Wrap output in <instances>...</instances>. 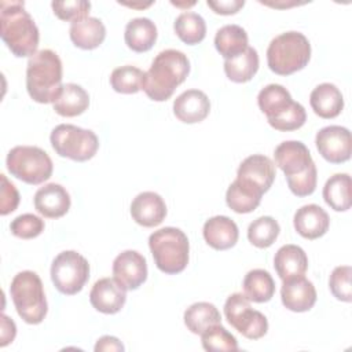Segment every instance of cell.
Instances as JSON below:
<instances>
[{
	"mask_svg": "<svg viewBox=\"0 0 352 352\" xmlns=\"http://www.w3.org/2000/svg\"><path fill=\"white\" fill-rule=\"evenodd\" d=\"M190 73V60L179 50L161 51L144 73L142 89L155 102L168 100Z\"/></svg>",
	"mask_w": 352,
	"mask_h": 352,
	"instance_id": "cell-1",
	"label": "cell"
},
{
	"mask_svg": "<svg viewBox=\"0 0 352 352\" xmlns=\"http://www.w3.org/2000/svg\"><path fill=\"white\" fill-rule=\"evenodd\" d=\"M0 34L8 50L18 58L33 56L38 47V29L25 10L23 1L0 3Z\"/></svg>",
	"mask_w": 352,
	"mask_h": 352,
	"instance_id": "cell-2",
	"label": "cell"
},
{
	"mask_svg": "<svg viewBox=\"0 0 352 352\" xmlns=\"http://www.w3.org/2000/svg\"><path fill=\"white\" fill-rule=\"evenodd\" d=\"M62 60L52 50H40L29 58L26 89L37 103H54L62 91Z\"/></svg>",
	"mask_w": 352,
	"mask_h": 352,
	"instance_id": "cell-3",
	"label": "cell"
},
{
	"mask_svg": "<svg viewBox=\"0 0 352 352\" xmlns=\"http://www.w3.org/2000/svg\"><path fill=\"white\" fill-rule=\"evenodd\" d=\"M257 103L267 116L268 124L276 131H296L307 121L304 106L294 102L290 92L280 84L264 87L257 95Z\"/></svg>",
	"mask_w": 352,
	"mask_h": 352,
	"instance_id": "cell-4",
	"label": "cell"
},
{
	"mask_svg": "<svg viewBox=\"0 0 352 352\" xmlns=\"http://www.w3.org/2000/svg\"><path fill=\"white\" fill-rule=\"evenodd\" d=\"M311 58V44L300 32H286L271 40L267 48L268 67L279 76L304 69Z\"/></svg>",
	"mask_w": 352,
	"mask_h": 352,
	"instance_id": "cell-5",
	"label": "cell"
},
{
	"mask_svg": "<svg viewBox=\"0 0 352 352\" xmlns=\"http://www.w3.org/2000/svg\"><path fill=\"white\" fill-rule=\"evenodd\" d=\"M148 246L157 268L164 274H179L188 264L190 243L180 228L164 227L154 231L148 236Z\"/></svg>",
	"mask_w": 352,
	"mask_h": 352,
	"instance_id": "cell-6",
	"label": "cell"
},
{
	"mask_svg": "<svg viewBox=\"0 0 352 352\" xmlns=\"http://www.w3.org/2000/svg\"><path fill=\"white\" fill-rule=\"evenodd\" d=\"M10 294L18 315L29 324L44 320L48 305L40 276L33 271H21L11 280Z\"/></svg>",
	"mask_w": 352,
	"mask_h": 352,
	"instance_id": "cell-7",
	"label": "cell"
},
{
	"mask_svg": "<svg viewBox=\"0 0 352 352\" xmlns=\"http://www.w3.org/2000/svg\"><path fill=\"white\" fill-rule=\"evenodd\" d=\"M7 169L16 179L28 184H41L52 175L50 155L36 146H16L7 154Z\"/></svg>",
	"mask_w": 352,
	"mask_h": 352,
	"instance_id": "cell-8",
	"label": "cell"
},
{
	"mask_svg": "<svg viewBox=\"0 0 352 352\" xmlns=\"http://www.w3.org/2000/svg\"><path fill=\"white\" fill-rule=\"evenodd\" d=\"M50 140L58 155L77 162L91 160L99 148V139L95 132L72 124H60L55 126Z\"/></svg>",
	"mask_w": 352,
	"mask_h": 352,
	"instance_id": "cell-9",
	"label": "cell"
},
{
	"mask_svg": "<svg viewBox=\"0 0 352 352\" xmlns=\"http://www.w3.org/2000/svg\"><path fill=\"white\" fill-rule=\"evenodd\" d=\"M88 279L89 264L80 253L65 250L54 258L51 265V280L62 294H77Z\"/></svg>",
	"mask_w": 352,
	"mask_h": 352,
	"instance_id": "cell-10",
	"label": "cell"
},
{
	"mask_svg": "<svg viewBox=\"0 0 352 352\" xmlns=\"http://www.w3.org/2000/svg\"><path fill=\"white\" fill-rule=\"evenodd\" d=\"M224 315L228 323L249 340H258L267 334V318L253 309L250 300L242 293H234L226 300Z\"/></svg>",
	"mask_w": 352,
	"mask_h": 352,
	"instance_id": "cell-11",
	"label": "cell"
},
{
	"mask_svg": "<svg viewBox=\"0 0 352 352\" xmlns=\"http://www.w3.org/2000/svg\"><path fill=\"white\" fill-rule=\"evenodd\" d=\"M319 154L331 164H341L351 158L352 140L348 128L329 125L322 128L315 138Z\"/></svg>",
	"mask_w": 352,
	"mask_h": 352,
	"instance_id": "cell-12",
	"label": "cell"
},
{
	"mask_svg": "<svg viewBox=\"0 0 352 352\" xmlns=\"http://www.w3.org/2000/svg\"><path fill=\"white\" fill-rule=\"evenodd\" d=\"M275 165L285 173L286 179L301 175L315 166L308 147L298 140L282 142L274 151Z\"/></svg>",
	"mask_w": 352,
	"mask_h": 352,
	"instance_id": "cell-13",
	"label": "cell"
},
{
	"mask_svg": "<svg viewBox=\"0 0 352 352\" xmlns=\"http://www.w3.org/2000/svg\"><path fill=\"white\" fill-rule=\"evenodd\" d=\"M114 278L126 289L136 290L147 279V263L136 250H124L113 261Z\"/></svg>",
	"mask_w": 352,
	"mask_h": 352,
	"instance_id": "cell-14",
	"label": "cell"
},
{
	"mask_svg": "<svg viewBox=\"0 0 352 352\" xmlns=\"http://www.w3.org/2000/svg\"><path fill=\"white\" fill-rule=\"evenodd\" d=\"M89 301L96 311L113 315L124 307L126 301V289L116 278H102L92 286Z\"/></svg>",
	"mask_w": 352,
	"mask_h": 352,
	"instance_id": "cell-15",
	"label": "cell"
},
{
	"mask_svg": "<svg viewBox=\"0 0 352 352\" xmlns=\"http://www.w3.org/2000/svg\"><path fill=\"white\" fill-rule=\"evenodd\" d=\"M131 216L139 226L147 228L155 227L161 224L166 216L165 201L154 191H143L133 198Z\"/></svg>",
	"mask_w": 352,
	"mask_h": 352,
	"instance_id": "cell-16",
	"label": "cell"
},
{
	"mask_svg": "<svg viewBox=\"0 0 352 352\" xmlns=\"http://www.w3.org/2000/svg\"><path fill=\"white\" fill-rule=\"evenodd\" d=\"M282 304L293 312L309 311L316 302V290L305 276L283 280L280 289Z\"/></svg>",
	"mask_w": 352,
	"mask_h": 352,
	"instance_id": "cell-17",
	"label": "cell"
},
{
	"mask_svg": "<svg viewBox=\"0 0 352 352\" xmlns=\"http://www.w3.org/2000/svg\"><path fill=\"white\" fill-rule=\"evenodd\" d=\"M34 208L44 217L59 219L70 209V195L60 184L48 183L36 191Z\"/></svg>",
	"mask_w": 352,
	"mask_h": 352,
	"instance_id": "cell-18",
	"label": "cell"
},
{
	"mask_svg": "<svg viewBox=\"0 0 352 352\" xmlns=\"http://www.w3.org/2000/svg\"><path fill=\"white\" fill-rule=\"evenodd\" d=\"M210 111V102L205 92L199 89H187L173 102L175 117L186 124L204 121Z\"/></svg>",
	"mask_w": 352,
	"mask_h": 352,
	"instance_id": "cell-19",
	"label": "cell"
},
{
	"mask_svg": "<svg viewBox=\"0 0 352 352\" xmlns=\"http://www.w3.org/2000/svg\"><path fill=\"white\" fill-rule=\"evenodd\" d=\"M293 224L296 231L305 239L323 236L330 226L329 214L316 204L304 205L294 213Z\"/></svg>",
	"mask_w": 352,
	"mask_h": 352,
	"instance_id": "cell-20",
	"label": "cell"
},
{
	"mask_svg": "<svg viewBox=\"0 0 352 352\" xmlns=\"http://www.w3.org/2000/svg\"><path fill=\"white\" fill-rule=\"evenodd\" d=\"M275 164L271 158L263 154H253L246 157L236 172L238 179L248 180L261 188L264 192L270 190L275 180Z\"/></svg>",
	"mask_w": 352,
	"mask_h": 352,
	"instance_id": "cell-21",
	"label": "cell"
},
{
	"mask_svg": "<svg viewBox=\"0 0 352 352\" xmlns=\"http://www.w3.org/2000/svg\"><path fill=\"white\" fill-rule=\"evenodd\" d=\"M204 238L206 243L216 250L232 248L239 236L238 226L227 216H214L204 224Z\"/></svg>",
	"mask_w": 352,
	"mask_h": 352,
	"instance_id": "cell-22",
	"label": "cell"
},
{
	"mask_svg": "<svg viewBox=\"0 0 352 352\" xmlns=\"http://www.w3.org/2000/svg\"><path fill=\"white\" fill-rule=\"evenodd\" d=\"M274 267L282 280L304 276L308 268V257L302 248L297 245H283L274 257Z\"/></svg>",
	"mask_w": 352,
	"mask_h": 352,
	"instance_id": "cell-23",
	"label": "cell"
},
{
	"mask_svg": "<svg viewBox=\"0 0 352 352\" xmlns=\"http://www.w3.org/2000/svg\"><path fill=\"white\" fill-rule=\"evenodd\" d=\"M263 194L264 191L253 183L236 177L227 188L226 202L235 213H250L260 205Z\"/></svg>",
	"mask_w": 352,
	"mask_h": 352,
	"instance_id": "cell-24",
	"label": "cell"
},
{
	"mask_svg": "<svg viewBox=\"0 0 352 352\" xmlns=\"http://www.w3.org/2000/svg\"><path fill=\"white\" fill-rule=\"evenodd\" d=\"M309 103L316 116L320 118H334L344 109V98L341 91L330 82L319 84L309 95Z\"/></svg>",
	"mask_w": 352,
	"mask_h": 352,
	"instance_id": "cell-25",
	"label": "cell"
},
{
	"mask_svg": "<svg viewBox=\"0 0 352 352\" xmlns=\"http://www.w3.org/2000/svg\"><path fill=\"white\" fill-rule=\"evenodd\" d=\"M70 40L81 50H94L99 47L106 37V28L103 22L94 16H87L73 22L69 29Z\"/></svg>",
	"mask_w": 352,
	"mask_h": 352,
	"instance_id": "cell-26",
	"label": "cell"
},
{
	"mask_svg": "<svg viewBox=\"0 0 352 352\" xmlns=\"http://www.w3.org/2000/svg\"><path fill=\"white\" fill-rule=\"evenodd\" d=\"M124 40L135 52H146L157 40V26L148 18H133L125 26Z\"/></svg>",
	"mask_w": 352,
	"mask_h": 352,
	"instance_id": "cell-27",
	"label": "cell"
},
{
	"mask_svg": "<svg viewBox=\"0 0 352 352\" xmlns=\"http://www.w3.org/2000/svg\"><path fill=\"white\" fill-rule=\"evenodd\" d=\"M52 104L56 114L62 117H76L88 109L89 95L81 85L69 82L62 87L59 96Z\"/></svg>",
	"mask_w": 352,
	"mask_h": 352,
	"instance_id": "cell-28",
	"label": "cell"
},
{
	"mask_svg": "<svg viewBox=\"0 0 352 352\" xmlns=\"http://www.w3.org/2000/svg\"><path fill=\"white\" fill-rule=\"evenodd\" d=\"M248 33L238 25H226L216 32L214 47L224 59L234 58L243 52L248 45Z\"/></svg>",
	"mask_w": 352,
	"mask_h": 352,
	"instance_id": "cell-29",
	"label": "cell"
},
{
	"mask_svg": "<svg viewBox=\"0 0 352 352\" xmlns=\"http://www.w3.org/2000/svg\"><path fill=\"white\" fill-rule=\"evenodd\" d=\"M258 70V54L253 47H248L239 55L224 60V73L234 82L250 81Z\"/></svg>",
	"mask_w": 352,
	"mask_h": 352,
	"instance_id": "cell-30",
	"label": "cell"
},
{
	"mask_svg": "<svg viewBox=\"0 0 352 352\" xmlns=\"http://www.w3.org/2000/svg\"><path fill=\"white\" fill-rule=\"evenodd\" d=\"M324 202L336 212H345L351 208V176L336 173L330 176L323 187Z\"/></svg>",
	"mask_w": 352,
	"mask_h": 352,
	"instance_id": "cell-31",
	"label": "cell"
},
{
	"mask_svg": "<svg viewBox=\"0 0 352 352\" xmlns=\"http://www.w3.org/2000/svg\"><path fill=\"white\" fill-rule=\"evenodd\" d=\"M221 323L219 309L206 301L194 302L184 311V324L194 334H202L208 327Z\"/></svg>",
	"mask_w": 352,
	"mask_h": 352,
	"instance_id": "cell-32",
	"label": "cell"
},
{
	"mask_svg": "<svg viewBox=\"0 0 352 352\" xmlns=\"http://www.w3.org/2000/svg\"><path fill=\"white\" fill-rule=\"evenodd\" d=\"M243 294L253 302H267L275 293V282L265 270L256 268L249 271L243 279Z\"/></svg>",
	"mask_w": 352,
	"mask_h": 352,
	"instance_id": "cell-33",
	"label": "cell"
},
{
	"mask_svg": "<svg viewBox=\"0 0 352 352\" xmlns=\"http://www.w3.org/2000/svg\"><path fill=\"white\" fill-rule=\"evenodd\" d=\"M173 29L177 37L188 45L201 43L206 36L205 19L199 14L191 12V11L182 12L176 18L173 23Z\"/></svg>",
	"mask_w": 352,
	"mask_h": 352,
	"instance_id": "cell-34",
	"label": "cell"
},
{
	"mask_svg": "<svg viewBox=\"0 0 352 352\" xmlns=\"http://www.w3.org/2000/svg\"><path fill=\"white\" fill-rule=\"evenodd\" d=\"M280 227L271 216H261L250 223L248 228V239L260 249L270 248L278 238Z\"/></svg>",
	"mask_w": 352,
	"mask_h": 352,
	"instance_id": "cell-35",
	"label": "cell"
},
{
	"mask_svg": "<svg viewBox=\"0 0 352 352\" xmlns=\"http://www.w3.org/2000/svg\"><path fill=\"white\" fill-rule=\"evenodd\" d=\"M144 72L139 67L126 65L113 70L110 76V85L118 94H136L142 89Z\"/></svg>",
	"mask_w": 352,
	"mask_h": 352,
	"instance_id": "cell-36",
	"label": "cell"
},
{
	"mask_svg": "<svg viewBox=\"0 0 352 352\" xmlns=\"http://www.w3.org/2000/svg\"><path fill=\"white\" fill-rule=\"evenodd\" d=\"M201 341L205 351H238L236 338L221 323L208 327L201 334Z\"/></svg>",
	"mask_w": 352,
	"mask_h": 352,
	"instance_id": "cell-37",
	"label": "cell"
},
{
	"mask_svg": "<svg viewBox=\"0 0 352 352\" xmlns=\"http://www.w3.org/2000/svg\"><path fill=\"white\" fill-rule=\"evenodd\" d=\"M352 270L349 265L336 267L329 279V287L331 294L344 302L352 301V286H351Z\"/></svg>",
	"mask_w": 352,
	"mask_h": 352,
	"instance_id": "cell-38",
	"label": "cell"
},
{
	"mask_svg": "<svg viewBox=\"0 0 352 352\" xmlns=\"http://www.w3.org/2000/svg\"><path fill=\"white\" fill-rule=\"evenodd\" d=\"M10 230L21 239H33L44 231V220L36 214L23 213L11 221Z\"/></svg>",
	"mask_w": 352,
	"mask_h": 352,
	"instance_id": "cell-39",
	"label": "cell"
},
{
	"mask_svg": "<svg viewBox=\"0 0 352 352\" xmlns=\"http://www.w3.org/2000/svg\"><path fill=\"white\" fill-rule=\"evenodd\" d=\"M51 7L54 10V14L62 19L69 22H77L80 19H84L88 16L91 10V3L84 0H66V1H52Z\"/></svg>",
	"mask_w": 352,
	"mask_h": 352,
	"instance_id": "cell-40",
	"label": "cell"
},
{
	"mask_svg": "<svg viewBox=\"0 0 352 352\" xmlns=\"http://www.w3.org/2000/svg\"><path fill=\"white\" fill-rule=\"evenodd\" d=\"M287 186L290 191L297 195V197H307L311 195L315 188H316V182H318V172H316V165L308 169L307 172L287 177Z\"/></svg>",
	"mask_w": 352,
	"mask_h": 352,
	"instance_id": "cell-41",
	"label": "cell"
},
{
	"mask_svg": "<svg viewBox=\"0 0 352 352\" xmlns=\"http://www.w3.org/2000/svg\"><path fill=\"white\" fill-rule=\"evenodd\" d=\"M1 192H0V214L6 216L14 212L19 204V192L16 187L8 182L6 175H0Z\"/></svg>",
	"mask_w": 352,
	"mask_h": 352,
	"instance_id": "cell-42",
	"label": "cell"
},
{
	"mask_svg": "<svg viewBox=\"0 0 352 352\" xmlns=\"http://www.w3.org/2000/svg\"><path fill=\"white\" fill-rule=\"evenodd\" d=\"M206 4L216 14L231 15V14H236L245 6V1L243 0H217V1L208 0Z\"/></svg>",
	"mask_w": 352,
	"mask_h": 352,
	"instance_id": "cell-43",
	"label": "cell"
},
{
	"mask_svg": "<svg viewBox=\"0 0 352 352\" xmlns=\"http://www.w3.org/2000/svg\"><path fill=\"white\" fill-rule=\"evenodd\" d=\"M16 334V327L15 323L6 315L1 316V346H6L7 344L12 342V340L15 338Z\"/></svg>",
	"mask_w": 352,
	"mask_h": 352,
	"instance_id": "cell-44",
	"label": "cell"
},
{
	"mask_svg": "<svg viewBox=\"0 0 352 352\" xmlns=\"http://www.w3.org/2000/svg\"><path fill=\"white\" fill-rule=\"evenodd\" d=\"M95 351H124V345L117 337L113 336H103L98 340L95 345Z\"/></svg>",
	"mask_w": 352,
	"mask_h": 352,
	"instance_id": "cell-45",
	"label": "cell"
}]
</instances>
